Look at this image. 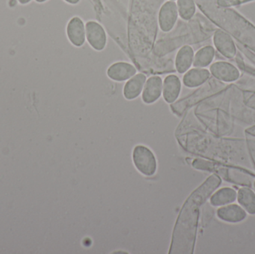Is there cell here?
<instances>
[{"label":"cell","instance_id":"obj_3","mask_svg":"<svg viewBox=\"0 0 255 254\" xmlns=\"http://www.w3.org/2000/svg\"><path fill=\"white\" fill-rule=\"evenodd\" d=\"M86 40L94 50L103 51L107 45V34L103 25L95 20H90L85 24Z\"/></svg>","mask_w":255,"mask_h":254},{"label":"cell","instance_id":"obj_21","mask_svg":"<svg viewBox=\"0 0 255 254\" xmlns=\"http://www.w3.org/2000/svg\"><path fill=\"white\" fill-rule=\"evenodd\" d=\"M35 1L38 3H43L45 2V1H48V0H35Z\"/></svg>","mask_w":255,"mask_h":254},{"label":"cell","instance_id":"obj_20","mask_svg":"<svg viewBox=\"0 0 255 254\" xmlns=\"http://www.w3.org/2000/svg\"><path fill=\"white\" fill-rule=\"evenodd\" d=\"M21 4H26L31 1V0H17Z\"/></svg>","mask_w":255,"mask_h":254},{"label":"cell","instance_id":"obj_17","mask_svg":"<svg viewBox=\"0 0 255 254\" xmlns=\"http://www.w3.org/2000/svg\"><path fill=\"white\" fill-rule=\"evenodd\" d=\"M178 15L185 21L190 20L196 12L195 0H176Z\"/></svg>","mask_w":255,"mask_h":254},{"label":"cell","instance_id":"obj_12","mask_svg":"<svg viewBox=\"0 0 255 254\" xmlns=\"http://www.w3.org/2000/svg\"><path fill=\"white\" fill-rule=\"evenodd\" d=\"M217 216L225 222L236 223L245 219L247 213L243 207L237 204H232L219 209Z\"/></svg>","mask_w":255,"mask_h":254},{"label":"cell","instance_id":"obj_15","mask_svg":"<svg viewBox=\"0 0 255 254\" xmlns=\"http://www.w3.org/2000/svg\"><path fill=\"white\" fill-rule=\"evenodd\" d=\"M215 55V51L212 46H207L199 49L193 60V67L196 68H204L211 64Z\"/></svg>","mask_w":255,"mask_h":254},{"label":"cell","instance_id":"obj_5","mask_svg":"<svg viewBox=\"0 0 255 254\" xmlns=\"http://www.w3.org/2000/svg\"><path fill=\"white\" fill-rule=\"evenodd\" d=\"M67 38L76 47H82L86 41L85 24L82 18L73 16L69 20L66 28Z\"/></svg>","mask_w":255,"mask_h":254},{"label":"cell","instance_id":"obj_8","mask_svg":"<svg viewBox=\"0 0 255 254\" xmlns=\"http://www.w3.org/2000/svg\"><path fill=\"white\" fill-rule=\"evenodd\" d=\"M181 83L179 78L175 75H169L165 78L163 85V98L171 104L176 101L181 92Z\"/></svg>","mask_w":255,"mask_h":254},{"label":"cell","instance_id":"obj_22","mask_svg":"<svg viewBox=\"0 0 255 254\" xmlns=\"http://www.w3.org/2000/svg\"><path fill=\"white\" fill-rule=\"evenodd\" d=\"M169 1H175V0H169Z\"/></svg>","mask_w":255,"mask_h":254},{"label":"cell","instance_id":"obj_13","mask_svg":"<svg viewBox=\"0 0 255 254\" xmlns=\"http://www.w3.org/2000/svg\"><path fill=\"white\" fill-rule=\"evenodd\" d=\"M213 76L225 82H232L239 77V71L227 63L217 62L210 68Z\"/></svg>","mask_w":255,"mask_h":254},{"label":"cell","instance_id":"obj_11","mask_svg":"<svg viewBox=\"0 0 255 254\" xmlns=\"http://www.w3.org/2000/svg\"><path fill=\"white\" fill-rule=\"evenodd\" d=\"M194 51L190 46H184L178 50L175 58V68L180 74L190 70L194 60Z\"/></svg>","mask_w":255,"mask_h":254},{"label":"cell","instance_id":"obj_19","mask_svg":"<svg viewBox=\"0 0 255 254\" xmlns=\"http://www.w3.org/2000/svg\"><path fill=\"white\" fill-rule=\"evenodd\" d=\"M64 1L68 3V4L75 5V4H79V3L80 2L81 0H64Z\"/></svg>","mask_w":255,"mask_h":254},{"label":"cell","instance_id":"obj_18","mask_svg":"<svg viewBox=\"0 0 255 254\" xmlns=\"http://www.w3.org/2000/svg\"><path fill=\"white\" fill-rule=\"evenodd\" d=\"M252 1H254V0H216V2L220 7H230L232 6L245 4V3Z\"/></svg>","mask_w":255,"mask_h":254},{"label":"cell","instance_id":"obj_9","mask_svg":"<svg viewBox=\"0 0 255 254\" xmlns=\"http://www.w3.org/2000/svg\"><path fill=\"white\" fill-rule=\"evenodd\" d=\"M146 80V76L142 73H137L128 79L124 86V97L128 100L137 98L142 92Z\"/></svg>","mask_w":255,"mask_h":254},{"label":"cell","instance_id":"obj_2","mask_svg":"<svg viewBox=\"0 0 255 254\" xmlns=\"http://www.w3.org/2000/svg\"><path fill=\"white\" fill-rule=\"evenodd\" d=\"M133 161L136 169L145 176H151L157 169L155 157L148 148L137 146L133 152Z\"/></svg>","mask_w":255,"mask_h":254},{"label":"cell","instance_id":"obj_6","mask_svg":"<svg viewBox=\"0 0 255 254\" xmlns=\"http://www.w3.org/2000/svg\"><path fill=\"white\" fill-rule=\"evenodd\" d=\"M163 92V80L159 76L147 79L142 92V99L145 104H152L160 98Z\"/></svg>","mask_w":255,"mask_h":254},{"label":"cell","instance_id":"obj_1","mask_svg":"<svg viewBox=\"0 0 255 254\" xmlns=\"http://www.w3.org/2000/svg\"><path fill=\"white\" fill-rule=\"evenodd\" d=\"M221 180L212 175L184 203L172 235L169 254H192L194 249L200 206L218 187Z\"/></svg>","mask_w":255,"mask_h":254},{"label":"cell","instance_id":"obj_4","mask_svg":"<svg viewBox=\"0 0 255 254\" xmlns=\"http://www.w3.org/2000/svg\"><path fill=\"white\" fill-rule=\"evenodd\" d=\"M178 11L175 1H166L159 10L158 25L163 32H169L173 29L178 21Z\"/></svg>","mask_w":255,"mask_h":254},{"label":"cell","instance_id":"obj_16","mask_svg":"<svg viewBox=\"0 0 255 254\" xmlns=\"http://www.w3.org/2000/svg\"><path fill=\"white\" fill-rule=\"evenodd\" d=\"M238 201L243 208L250 214L255 213V194L251 189L243 188L238 193Z\"/></svg>","mask_w":255,"mask_h":254},{"label":"cell","instance_id":"obj_7","mask_svg":"<svg viewBox=\"0 0 255 254\" xmlns=\"http://www.w3.org/2000/svg\"><path fill=\"white\" fill-rule=\"evenodd\" d=\"M136 74V69L127 62H116L107 70V76L115 82H125Z\"/></svg>","mask_w":255,"mask_h":254},{"label":"cell","instance_id":"obj_14","mask_svg":"<svg viewBox=\"0 0 255 254\" xmlns=\"http://www.w3.org/2000/svg\"><path fill=\"white\" fill-rule=\"evenodd\" d=\"M238 193L232 188L226 187L216 192L211 198V204L214 207L228 205L235 201Z\"/></svg>","mask_w":255,"mask_h":254},{"label":"cell","instance_id":"obj_10","mask_svg":"<svg viewBox=\"0 0 255 254\" xmlns=\"http://www.w3.org/2000/svg\"><path fill=\"white\" fill-rule=\"evenodd\" d=\"M210 77V72L206 69H190L183 77V83L189 88L197 87L203 85Z\"/></svg>","mask_w":255,"mask_h":254}]
</instances>
